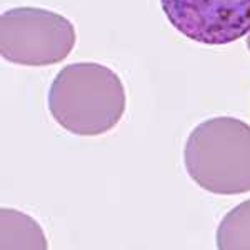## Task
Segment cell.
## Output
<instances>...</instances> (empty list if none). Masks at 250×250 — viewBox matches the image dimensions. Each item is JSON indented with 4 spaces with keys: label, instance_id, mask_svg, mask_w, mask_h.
Returning a JSON list of instances; mask_svg holds the SVG:
<instances>
[{
    "label": "cell",
    "instance_id": "obj_5",
    "mask_svg": "<svg viewBox=\"0 0 250 250\" xmlns=\"http://www.w3.org/2000/svg\"><path fill=\"white\" fill-rule=\"evenodd\" d=\"M0 220H2V235H0L2 250H45L48 247L42 227L27 213L3 207L0 210Z\"/></svg>",
    "mask_w": 250,
    "mask_h": 250
},
{
    "label": "cell",
    "instance_id": "obj_7",
    "mask_svg": "<svg viewBox=\"0 0 250 250\" xmlns=\"http://www.w3.org/2000/svg\"><path fill=\"white\" fill-rule=\"evenodd\" d=\"M247 48H249V52H250V35H249V39H247Z\"/></svg>",
    "mask_w": 250,
    "mask_h": 250
},
{
    "label": "cell",
    "instance_id": "obj_2",
    "mask_svg": "<svg viewBox=\"0 0 250 250\" xmlns=\"http://www.w3.org/2000/svg\"><path fill=\"white\" fill-rule=\"evenodd\" d=\"M184 164L188 177L207 192H250V125L235 117L204 120L188 135Z\"/></svg>",
    "mask_w": 250,
    "mask_h": 250
},
{
    "label": "cell",
    "instance_id": "obj_1",
    "mask_svg": "<svg viewBox=\"0 0 250 250\" xmlns=\"http://www.w3.org/2000/svg\"><path fill=\"white\" fill-rule=\"evenodd\" d=\"M50 115L63 130L80 137L107 134L127 107L125 87L119 75L97 62L63 67L48 88Z\"/></svg>",
    "mask_w": 250,
    "mask_h": 250
},
{
    "label": "cell",
    "instance_id": "obj_3",
    "mask_svg": "<svg viewBox=\"0 0 250 250\" xmlns=\"http://www.w3.org/2000/svg\"><path fill=\"white\" fill-rule=\"evenodd\" d=\"M77 42L74 23L40 7H15L0 17V52L12 63L47 67L68 57Z\"/></svg>",
    "mask_w": 250,
    "mask_h": 250
},
{
    "label": "cell",
    "instance_id": "obj_4",
    "mask_svg": "<svg viewBox=\"0 0 250 250\" xmlns=\"http://www.w3.org/2000/svg\"><path fill=\"white\" fill-rule=\"evenodd\" d=\"M175 30L193 42L227 45L250 32V0H160Z\"/></svg>",
    "mask_w": 250,
    "mask_h": 250
},
{
    "label": "cell",
    "instance_id": "obj_6",
    "mask_svg": "<svg viewBox=\"0 0 250 250\" xmlns=\"http://www.w3.org/2000/svg\"><path fill=\"white\" fill-rule=\"evenodd\" d=\"M215 239L220 250H250V199L222 219Z\"/></svg>",
    "mask_w": 250,
    "mask_h": 250
}]
</instances>
